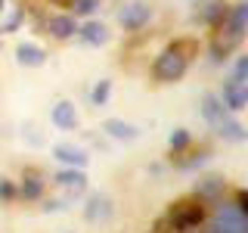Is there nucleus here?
<instances>
[{
  "mask_svg": "<svg viewBox=\"0 0 248 233\" xmlns=\"http://www.w3.org/2000/svg\"><path fill=\"white\" fill-rule=\"evenodd\" d=\"M205 233H248V212L236 205V202H214V215L208 217Z\"/></svg>",
  "mask_w": 248,
  "mask_h": 233,
  "instance_id": "nucleus-1",
  "label": "nucleus"
},
{
  "mask_svg": "<svg viewBox=\"0 0 248 233\" xmlns=\"http://www.w3.org/2000/svg\"><path fill=\"white\" fill-rule=\"evenodd\" d=\"M186 68H189V56L170 44L165 53H158V56H155V62H152V78L158 84H174V81H180V78L186 75Z\"/></svg>",
  "mask_w": 248,
  "mask_h": 233,
  "instance_id": "nucleus-2",
  "label": "nucleus"
},
{
  "mask_svg": "<svg viewBox=\"0 0 248 233\" xmlns=\"http://www.w3.org/2000/svg\"><path fill=\"white\" fill-rule=\"evenodd\" d=\"M165 221L170 224V233H192L205 224V205L199 199L196 202H174L168 208Z\"/></svg>",
  "mask_w": 248,
  "mask_h": 233,
  "instance_id": "nucleus-3",
  "label": "nucleus"
},
{
  "mask_svg": "<svg viewBox=\"0 0 248 233\" xmlns=\"http://www.w3.org/2000/svg\"><path fill=\"white\" fill-rule=\"evenodd\" d=\"M118 22L124 31H143L152 22V3L146 0H130L118 10Z\"/></svg>",
  "mask_w": 248,
  "mask_h": 233,
  "instance_id": "nucleus-4",
  "label": "nucleus"
},
{
  "mask_svg": "<svg viewBox=\"0 0 248 233\" xmlns=\"http://www.w3.org/2000/svg\"><path fill=\"white\" fill-rule=\"evenodd\" d=\"M112 215H115L112 199L103 196V193H90L87 205H84V217H87L90 224H106V221H112Z\"/></svg>",
  "mask_w": 248,
  "mask_h": 233,
  "instance_id": "nucleus-5",
  "label": "nucleus"
},
{
  "mask_svg": "<svg viewBox=\"0 0 248 233\" xmlns=\"http://www.w3.org/2000/svg\"><path fill=\"white\" fill-rule=\"evenodd\" d=\"M223 106L230 109V112H242V109L248 106V87L245 81H236V78H227L223 81V93H220Z\"/></svg>",
  "mask_w": 248,
  "mask_h": 233,
  "instance_id": "nucleus-6",
  "label": "nucleus"
},
{
  "mask_svg": "<svg viewBox=\"0 0 248 233\" xmlns=\"http://www.w3.org/2000/svg\"><path fill=\"white\" fill-rule=\"evenodd\" d=\"M46 34L56 37V41H68V37L78 34V19L72 13H56L46 19Z\"/></svg>",
  "mask_w": 248,
  "mask_h": 233,
  "instance_id": "nucleus-7",
  "label": "nucleus"
},
{
  "mask_svg": "<svg viewBox=\"0 0 248 233\" xmlns=\"http://www.w3.org/2000/svg\"><path fill=\"white\" fill-rule=\"evenodd\" d=\"M199 10L192 13V19L202 22V25H220L223 19H227V13H230V6L223 3V0H208V3H196Z\"/></svg>",
  "mask_w": 248,
  "mask_h": 233,
  "instance_id": "nucleus-8",
  "label": "nucleus"
},
{
  "mask_svg": "<svg viewBox=\"0 0 248 233\" xmlns=\"http://www.w3.org/2000/svg\"><path fill=\"white\" fill-rule=\"evenodd\" d=\"M217 28H220V25H217ZM239 44H242V37L230 34L227 28H220V31L214 34V41H211V50H208V53H211V62H223V59H227Z\"/></svg>",
  "mask_w": 248,
  "mask_h": 233,
  "instance_id": "nucleus-9",
  "label": "nucleus"
},
{
  "mask_svg": "<svg viewBox=\"0 0 248 233\" xmlns=\"http://www.w3.org/2000/svg\"><path fill=\"white\" fill-rule=\"evenodd\" d=\"M199 109H202V118L211 124V128H214V124H220L223 118H230V109L223 106V100L217 97V93H205Z\"/></svg>",
  "mask_w": 248,
  "mask_h": 233,
  "instance_id": "nucleus-10",
  "label": "nucleus"
},
{
  "mask_svg": "<svg viewBox=\"0 0 248 233\" xmlns=\"http://www.w3.org/2000/svg\"><path fill=\"white\" fill-rule=\"evenodd\" d=\"M50 121L56 124L59 131H75L78 128V109H75V103L59 100V103L53 106V112H50Z\"/></svg>",
  "mask_w": 248,
  "mask_h": 233,
  "instance_id": "nucleus-11",
  "label": "nucleus"
},
{
  "mask_svg": "<svg viewBox=\"0 0 248 233\" xmlns=\"http://www.w3.org/2000/svg\"><path fill=\"white\" fill-rule=\"evenodd\" d=\"M223 193H227V183H223L220 177H205V181H199V186H196V199L202 205H214L217 199H223Z\"/></svg>",
  "mask_w": 248,
  "mask_h": 233,
  "instance_id": "nucleus-12",
  "label": "nucleus"
},
{
  "mask_svg": "<svg viewBox=\"0 0 248 233\" xmlns=\"http://www.w3.org/2000/svg\"><path fill=\"white\" fill-rule=\"evenodd\" d=\"M44 196V181L37 171H28L25 177H22V183L16 186V199H25V202H37Z\"/></svg>",
  "mask_w": 248,
  "mask_h": 233,
  "instance_id": "nucleus-13",
  "label": "nucleus"
},
{
  "mask_svg": "<svg viewBox=\"0 0 248 233\" xmlns=\"http://www.w3.org/2000/svg\"><path fill=\"white\" fill-rule=\"evenodd\" d=\"M103 131H106L112 140H121V143H130V140L140 137V128H134V124H127V121H121V118H106V121H103Z\"/></svg>",
  "mask_w": 248,
  "mask_h": 233,
  "instance_id": "nucleus-14",
  "label": "nucleus"
},
{
  "mask_svg": "<svg viewBox=\"0 0 248 233\" xmlns=\"http://www.w3.org/2000/svg\"><path fill=\"white\" fill-rule=\"evenodd\" d=\"M53 159L65 162L68 168H84V165H87V162H90V155L84 152V150H78V146L59 143V146H53Z\"/></svg>",
  "mask_w": 248,
  "mask_h": 233,
  "instance_id": "nucleus-15",
  "label": "nucleus"
},
{
  "mask_svg": "<svg viewBox=\"0 0 248 233\" xmlns=\"http://www.w3.org/2000/svg\"><path fill=\"white\" fill-rule=\"evenodd\" d=\"M245 22H248V3H236L227 13V19L220 22V28H227L230 34H236V37H245Z\"/></svg>",
  "mask_w": 248,
  "mask_h": 233,
  "instance_id": "nucleus-16",
  "label": "nucleus"
},
{
  "mask_svg": "<svg viewBox=\"0 0 248 233\" xmlns=\"http://www.w3.org/2000/svg\"><path fill=\"white\" fill-rule=\"evenodd\" d=\"M16 59H19V66H25V68L46 66V53L37 44H19V47H16Z\"/></svg>",
  "mask_w": 248,
  "mask_h": 233,
  "instance_id": "nucleus-17",
  "label": "nucleus"
},
{
  "mask_svg": "<svg viewBox=\"0 0 248 233\" xmlns=\"http://www.w3.org/2000/svg\"><path fill=\"white\" fill-rule=\"evenodd\" d=\"M53 181H56L59 186H65V190H72V193L87 190V174H84V168H65V171H59Z\"/></svg>",
  "mask_w": 248,
  "mask_h": 233,
  "instance_id": "nucleus-18",
  "label": "nucleus"
},
{
  "mask_svg": "<svg viewBox=\"0 0 248 233\" xmlns=\"http://www.w3.org/2000/svg\"><path fill=\"white\" fill-rule=\"evenodd\" d=\"M78 34H81V41L90 44V47L108 44V28L103 25V22H84V25H78Z\"/></svg>",
  "mask_w": 248,
  "mask_h": 233,
  "instance_id": "nucleus-19",
  "label": "nucleus"
},
{
  "mask_svg": "<svg viewBox=\"0 0 248 233\" xmlns=\"http://www.w3.org/2000/svg\"><path fill=\"white\" fill-rule=\"evenodd\" d=\"M214 131H217V137H223V140H232V143H245L248 134H245V128L239 121H232V118H223L220 124H214Z\"/></svg>",
  "mask_w": 248,
  "mask_h": 233,
  "instance_id": "nucleus-20",
  "label": "nucleus"
},
{
  "mask_svg": "<svg viewBox=\"0 0 248 233\" xmlns=\"http://www.w3.org/2000/svg\"><path fill=\"white\" fill-rule=\"evenodd\" d=\"M189 143H192V134L186 128H177V131H170V137H168V146H170V152H186L189 150Z\"/></svg>",
  "mask_w": 248,
  "mask_h": 233,
  "instance_id": "nucleus-21",
  "label": "nucleus"
},
{
  "mask_svg": "<svg viewBox=\"0 0 248 233\" xmlns=\"http://www.w3.org/2000/svg\"><path fill=\"white\" fill-rule=\"evenodd\" d=\"M108 97H112V81H108V78H103V81H99L96 87L90 90V103H93V106H106Z\"/></svg>",
  "mask_w": 248,
  "mask_h": 233,
  "instance_id": "nucleus-22",
  "label": "nucleus"
},
{
  "mask_svg": "<svg viewBox=\"0 0 248 233\" xmlns=\"http://www.w3.org/2000/svg\"><path fill=\"white\" fill-rule=\"evenodd\" d=\"M68 6H72V16H93L99 6V0H68Z\"/></svg>",
  "mask_w": 248,
  "mask_h": 233,
  "instance_id": "nucleus-23",
  "label": "nucleus"
},
{
  "mask_svg": "<svg viewBox=\"0 0 248 233\" xmlns=\"http://www.w3.org/2000/svg\"><path fill=\"white\" fill-rule=\"evenodd\" d=\"M205 162H208V152H199V155H189V159H177L174 165H177V168H183V171H189V168L205 165Z\"/></svg>",
  "mask_w": 248,
  "mask_h": 233,
  "instance_id": "nucleus-24",
  "label": "nucleus"
},
{
  "mask_svg": "<svg viewBox=\"0 0 248 233\" xmlns=\"http://www.w3.org/2000/svg\"><path fill=\"white\" fill-rule=\"evenodd\" d=\"M16 199V183L10 177H0V202H13Z\"/></svg>",
  "mask_w": 248,
  "mask_h": 233,
  "instance_id": "nucleus-25",
  "label": "nucleus"
},
{
  "mask_svg": "<svg viewBox=\"0 0 248 233\" xmlns=\"http://www.w3.org/2000/svg\"><path fill=\"white\" fill-rule=\"evenodd\" d=\"M230 78H236V81H248V56H239L236 59V66H232V75Z\"/></svg>",
  "mask_w": 248,
  "mask_h": 233,
  "instance_id": "nucleus-26",
  "label": "nucleus"
},
{
  "mask_svg": "<svg viewBox=\"0 0 248 233\" xmlns=\"http://www.w3.org/2000/svg\"><path fill=\"white\" fill-rule=\"evenodd\" d=\"M22 16H25V13H22V10H16V13L10 16V19H6L3 25H0V31H6V34H10V31H16V28H19V22H22Z\"/></svg>",
  "mask_w": 248,
  "mask_h": 233,
  "instance_id": "nucleus-27",
  "label": "nucleus"
},
{
  "mask_svg": "<svg viewBox=\"0 0 248 233\" xmlns=\"http://www.w3.org/2000/svg\"><path fill=\"white\" fill-rule=\"evenodd\" d=\"M59 208H65V202H59V199H46L44 202V212H59Z\"/></svg>",
  "mask_w": 248,
  "mask_h": 233,
  "instance_id": "nucleus-28",
  "label": "nucleus"
},
{
  "mask_svg": "<svg viewBox=\"0 0 248 233\" xmlns=\"http://www.w3.org/2000/svg\"><path fill=\"white\" fill-rule=\"evenodd\" d=\"M3 10H6V0H0V16H3Z\"/></svg>",
  "mask_w": 248,
  "mask_h": 233,
  "instance_id": "nucleus-29",
  "label": "nucleus"
},
{
  "mask_svg": "<svg viewBox=\"0 0 248 233\" xmlns=\"http://www.w3.org/2000/svg\"><path fill=\"white\" fill-rule=\"evenodd\" d=\"M56 3H68V0H56Z\"/></svg>",
  "mask_w": 248,
  "mask_h": 233,
  "instance_id": "nucleus-30",
  "label": "nucleus"
}]
</instances>
